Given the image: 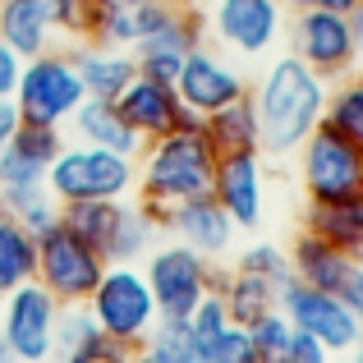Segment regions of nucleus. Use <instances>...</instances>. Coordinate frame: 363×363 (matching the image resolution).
Listing matches in <instances>:
<instances>
[{
    "label": "nucleus",
    "instance_id": "4",
    "mask_svg": "<svg viewBox=\"0 0 363 363\" xmlns=\"http://www.w3.org/2000/svg\"><path fill=\"white\" fill-rule=\"evenodd\" d=\"M207 42V18L203 9L189 5H166V0H147L138 14V42H133V65L147 79L175 83L184 69L189 51Z\"/></svg>",
    "mask_w": 363,
    "mask_h": 363
},
{
    "label": "nucleus",
    "instance_id": "1",
    "mask_svg": "<svg viewBox=\"0 0 363 363\" xmlns=\"http://www.w3.org/2000/svg\"><path fill=\"white\" fill-rule=\"evenodd\" d=\"M327 92H331V83L322 74H313L303 60H294L290 51L276 55L257 74V83L248 88L257 124H262V157H272V161L294 157L299 143L322 124Z\"/></svg>",
    "mask_w": 363,
    "mask_h": 363
},
{
    "label": "nucleus",
    "instance_id": "9",
    "mask_svg": "<svg viewBox=\"0 0 363 363\" xmlns=\"http://www.w3.org/2000/svg\"><path fill=\"white\" fill-rule=\"evenodd\" d=\"M207 37L235 60H262L285 37L281 0H207Z\"/></svg>",
    "mask_w": 363,
    "mask_h": 363
},
{
    "label": "nucleus",
    "instance_id": "48",
    "mask_svg": "<svg viewBox=\"0 0 363 363\" xmlns=\"http://www.w3.org/2000/svg\"><path fill=\"white\" fill-rule=\"evenodd\" d=\"M359 322H363V313H359Z\"/></svg>",
    "mask_w": 363,
    "mask_h": 363
},
{
    "label": "nucleus",
    "instance_id": "45",
    "mask_svg": "<svg viewBox=\"0 0 363 363\" xmlns=\"http://www.w3.org/2000/svg\"><path fill=\"white\" fill-rule=\"evenodd\" d=\"M0 363H18V359H14V350L5 345V336H0Z\"/></svg>",
    "mask_w": 363,
    "mask_h": 363
},
{
    "label": "nucleus",
    "instance_id": "32",
    "mask_svg": "<svg viewBox=\"0 0 363 363\" xmlns=\"http://www.w3.org/2000/svg\"><path fill=\"white\" fill-rule=\"evenodd\" d=\"M235 267H240V272H253V276H267V281H276V285L290 281V253H285L281 244H267V240L240 248V253H235Z\"/></svg>",
    "mask_w": 363,
    "mask_h": 363
},
{
    "label": "nucleus",
    "instance_id": "46",
    "mask_svg": "<svg viewBox=\"0 0 363 363\" xmlns=\"http://www.w3.org/2000/svg\"><path fill=\"white\" fill-rule=\"evenodd\" d=\"M354 74H359V79H363V51H359V65H354Z\"/></svg>",
    "mask_w": 363,
    "mask_h": 363
},
{
    "label": "nucleus",
    "instance_id": "30",
    "mask_svg": "<svg viewBox=\"0 0 363 363\" xmlns=\"http://www.w3.org/2000/svg\"><path fill=\"white\" fill-rule=\"evenodd\" d=\"M143 5H147V0H92V33H88V42L133 51Z\"/></svg>",
    "mask_w": 363,
    "mask_h": 363
},
{
    "label": "nucleus",
    "instance_id": "23",
    "mask_svg": "<svg viewBox=\"0 0 363 363\" xmlns=\"http://www.w3.org/2000/svg\"><path fill=\"white\" fill-rule=\"evenodd\" d=\"M216 294H221L225 313H230L235 327H253L257 318H267L272 308H281V285L267 281V276H253V272H221L216 281Z\"/></svg>",
    "mask_w": 363,
    "mask_h": 363
},
{
    "label": "nucleus",
    "instance_id": "19",
    "mask_svg": "<svg viewBox=\"0 0 363 363\" xmlns=\"http://www.w3.org/2000/svg\"><path fill=\"white\" fill-rule=\"evenodd\" d=\"M285 253H290V276L303 281V285H313V290L345 294V285L354 281V272H359V257L340 253L336 244L318 240V235H308V230H299V240L285 248Z\"/></svg>",
    "mask_w": 363,
    "mask_h": 363
},
{
    "label": "nucleus",
    "instance_id": "35",
    "mask_svg": "<svg viewBox=\"0 0 363 363\" xmlns=\"http://www.w3.org/2000/svg\"><path fill=\"white\" fill-rule=\"evenodd\" d=\"M207 363H262V354H257L248 327H235V322H230V327L207 345Z\"/></svg>",
    "mask_w": 363,
    "mask_h": 363
},
{
    "label": "nucleus",
    "instance_id": "43",
    "mask_svg": "<svg viewBox=\"0 0 363 363\" xmlns=\"http://www.w3.org/2000/svg\"><path fill=\"white\" fill-rule=\"evenodd\" d=\"M345 363H363V336H359V340H354V345H350V350H345Z\"/></svg>",
    "mask_w": 363,
    "mask_h": 363
},
{
    "label": "nucleus",
    "instance_id": "2",
    "mask_svg": "<svg viewBox=\"0 0 363 363\" xmlns=\"http://www.w3.org/2000/svg\"><path fill=\"white\" fill-rule=\"evenodd\" d=\"M212 179H216V147L207 143L203 124L198 129H175L143 147V166H138L143 203H157V207L189 203V198L212 194Z\"/></svg>",
    "mask_w": 363,
    "mask_h": 363
},
{
    "label": "nucleus",
    "instance_id": "39",
    "mask_svg": "<svg viewBox=\"0 0 363 363\" xmlns=\"http://www.w3.org/2000/svg\"><path fill=\"white\" fill-rule=\"evenodd\" d=\"M18 124H23V111H18V101H14V97H0V152L14 143Z\"/></svg>",
    "mask_w": 363,
    "mask_h": 363
},
{
    "label": "nucleus",
    "instance_id": "41",
    "mask_svg": "<svg viewBox=\"0 0 363 363\" xmlns=\"http://www.w3.org/2000/svg\"><path fill=\"white\" fill-rule=\"evenodd\" d=\"M340 299H345V303H350V308H354V313H363V262H359L354 281L345 285V294H340Z\"/></svg>",
    "mask_w": 363,
    "mask_h": 363
},
{
    "label": "nucleus",
    "instance_id": "44",
    "mask_svg": "<svg viewBox=\"0 0 363 363\" xmlns=\"http://www.w3.org/2000/svg\"><path fill=\"white\" fill-rule=\"evenodd\" d=\"M133 363H166V359H157L152 350H138V354H133Z\"/></svg>",
    "mask_w": 363,
    "mask_h": 363
},
{
    "label": "nucleus",
    "instance_id": "24",
    "mask_svg": "<svg viewBox=\"0 0 363 363\" xmlns=\"http://www.w3.org/2000/svg\"><path fill=\"white\" fill-rule=\"evenodd\" d=\"M203 133L216 147V157H240V152H262V124H257L253 97H240L230 106L203 116Z\"/></svg>",
    "mask_w": 363,
    "mask_h": 363
},
{
    "label": "nucleus",
    "instance_id": "42",
    "mask_svg": "<svg viewBox=\"0 0 363 363\" xmlns=\"http://www.w3.org/2000/svg\"><path fill=\"white\" fill-rule=\"evenodd\" d=\"M345 18H350V28H354V42H359V51H363V0H354V5L345 9Z\"/></svg>",
    "mask_w": 363,
    "mask_h": 363
},
{
    "label": "nucleus",
    "instance_id": "25",
    "mask_svg": "<svg viewBox=\"0 0 363 363\" xmlns=\"http://www.w3.org/2000/svg\"><path fill=\"white\" fill-rule=\"evenodd\" d=\"M37 276V235L0 207V294L18 290Z\"/></svg>",
    "mask_w": 363,
    "mask_h": 363
},
{
    "label": "nucleus",
    "instance_id": "13",
    "mask_svg": "<svg viewBox=\"0 0 363 363\" xmlns=\"http://www.w3.org/2000/svg\"><path fill=\"white\" fill-rule=\"evenodd\" d=\"M294 161H299V184L308 203H331V198H345L363 189V152L350 147L327 124H318L299 143Z\"/></svg>",
    "mask_w": 363,
    "mask_h": 363
},
{
    "label": "nucleus",
    "instance_id": "8",
    "mask_svg": "<svg viewBox=\"0 0 363 363\" xmlns=\"http://www.w3.org/2000/svg\"><path fill=\"white\" fill-rule=\"evenodd\" d=\"M143 276L152 285V299H157L161 318H179L184 322L207 294L221 281V267L207 262L203 253H194L189 244H157L147 257H143Z\"/></svg>",
    "mask_w": 363,
    "mask_h": 363
},
{
    "label": "nucleus",
    "instance_id": "12",
    "mask_svg": "<svg viewBox=\"0 0 363 363\" xmlns=\"http://www.w3.org/2000/svg\"><path fill=\"white\" fill-rule=\"evenodd\" d=\"M0 336L14 350L18 363H51L55 359V322H60V299L42 290L37 281L0 294Z\"/></svg>",
    "mask_w": 363,
    "mask_h": 363
},
{
    "label": "nucleus",
    "instance_id": "40",
    "mask_svg": "<svg viewBox=\"0 0 363 363\" xmlns=\"http://www.w3.org/2000/svg\"><path fill=\"white\" fill-rule=\"evenodd\" d=\"M281 5H285V14H308V9H340L345 14L354 0H281Z\"/></svg>",
    "mask_w": 363,
    "mask_h": 363
},
{
    "label": "nucleus",
    "instance_id": "21",
    "mask_svg": "<svg viewBox=\"0 0 363 363\" xmlns=\"http://www.w3.org/2000/svg\"><path fill=\"white\" fill-rule=\"evenodd\" d=\"M303 230L363 262V189L331 198V203H308L303 207Z\"/></svg>",
    "mask_w": 363,
    "mask_h": 363
},
{
    "label": "nucleus",
    "instance_id": "38",
    "mask_svg": "<svg viewBox=\"0 0 363 363\" xmlns=\"http://www.w3.org/2000/svg\"><path fill=\"white\" fill-rule=\"evenodd\" d=\"M18 74H23V55L0 37V97H14L18 88Z\"/></svg>",
    "mask_w": 363,
    "mask_h": 363
},
{
    "label": "nucleus",
    "instance_id": "33",
    "mask_svg": "<svg viewBox=\"0 0 363 363\" xmlns=\"http://www.w3.org/2000/svg\"><path fill=\"white\" fill-rule=\"evenodd\" d=\"M248 336H253V345H257V354H262V363H276V359L285 354V345H290L294 327H290V318H285L281 308H272L267 318H257L253 327H248Z\"/></svg>",
    "mask_w": 363,
    "mask_h": 363
},
{
    "label": "nucleus",
    "instance_id": "17",
    "mask_svg": "<svg viewBox=\"0 0 363 363\" xmlns=\"http://www.w3.org/2000/svg\"><path fill=\"white\" fill-rule=\"evenodd\" d=\"M212 198L225 207L240 230H257L267 212V157L262 152H240V157H216Z\"/></svg>",
    "mask_w": 363,
    "mask_h": 363
},
{
    "label": "nucleus",
    "instance_id": "47",
    "mask_svg": "<svg viewBox=\"0 0 363 363\" xmlns=\"http://www.w3.org/2000/svg\"><path fill=\"white\" fill-rule=\"evenodd\" d=\"M166 5H189V0H166Z\"/></svg>",
    "mask_w": 363,
    "mask_h": 363
},
{
    "label": "nucleus",
    "instance_id": "6",
    "mask_svg": "<svg viewBox=\"0 0 363 363\" xmlns=\"http://www.w3.org/2000/svg\"><path fill=\"white\" fill-rule=\"evenodd\" d=\"M92 33V0H0V37L23 60L55 51L60 37L88 42Z\"/></svg>",
    "mask_w": 363,
    "mask_h": 363
},
{
    "label": "nucleus",
    "instance_id": "28",
    "mask_svg": "<svg viewBox=\"0 0 363 363\" xmlns=\"http://www.w3.org/2000/svg\"><path fill=\"white\" fill-rule=\"evenodd\" d=\"M157 235H161V225H157V216L147 212V203H129L124 198L120 203V225H116V240H111V253H106V262H138V257H147L152 248H157Z\"/></svg>",
    "mask_w": 363,
    "mask_h": 363
},
{
    "label": "nucleus",
    "instance_id": "31",
    "mask_svg": "<svg viewBox=\"0 0 363 363\" xmlns=\"http://www.w3.org/2000/svg\"><path fill=\"white\" fill-rule=\"evenodd\" d=\"M143 350H152V354L166 359V363H207V345L194 336V327L179 322V318H161Z\"/></svg>",
    "mask_w": 363,
    "mask_h": 363
},
{
    "label": "nucleus",
    "instance_id": "26",
    "mask_svg": "<svg viewBox=\"0 0 363 363\" xmlns=\"http://www.w3.org/2000/svg\"><path fill=\"white\" fill-rule=\"evenodd\" d=\"M106 331L88 313V303H60V322H55V359L60 363H97Z\"/></svg>",
    "mask_w": 363,
    "mask_h": 363
},
{
    "label": "nucleus",
    "instance_id": "15",
    "mask_svg": "<svg viewBox=\"0 0 363 363\" xmlns=\"http://www.w3.org/2000/svg\"><path fill=\"white\" fill-rule=\"evenodd\" d=\"M248 88H253V79L240 69V60L235 55H225L221 46H198V51H189L184 69H179L175 79V92L179 101H184L194 116H212V111L230 106V101L248 97Z\"/></svg>",
    "mask_w": 363,
    "mask_h": 363
},
{
    "label": "nucleus",
    "instance_id": "7",
    "mask_svg": "<svg viewBox=\"0 0 363 363\" xmlns=\"http://www.w3.org/2000/svg\"><path fill=\"white\" fill-rule=\"evenodd\" d=\"M14 101H18V111H23L28 124H55V129L69 124L74 111L88 101L69 46H55V51H42V55H33V60H23Z\"/></svg>",
    "mask_w": 363,
    "mask_h": 363
},
{
    "label": "nucleus",
    "instance_id": "36",
    "mask_svg": "<svg viewBox=\"0 0 363 363\" xmlns=\"http://www.w3.org/2000/svg\"><path fill=\"white\" fill-rule=\"evenodd\" d=\"M184 322H189V327H194V336H198V340H203V345H212V340H216V336H221V331H225V327H230V313H225V303H221V294H216V290H212V294H207V299H203V303H198V308H194V313H189V318H184Z\"/></svg>",
    "mask_w": 363,
    "mask_h": 363
},
{
    "label": "nucleus",
    "instance_id": "27",
    "mask_svg": "<svg viewBox=\"0 0 363 363\" xmlns=\"http://www.w3.org/2000/svg\"><path fill=\"white\" fill-rule=\"evenodd\" d=\"M60 225L69 235H79L88 248H97L101 257L111 253V240H116L120 225V203L111 198H88V203H60Z\"/></svg>",
    "mask_w": 363,
    "mask_h": 363
},
{
    "label": "nucleus",
    "instance_id": "34",
    "mask_svg": "<svg viewBox=\"0 0 363 363\" xmlns=\"http://www.w3.org/2000/svg\"><path fill=\"white\" fill-rule=\"evenodd\" d=\"M9 147H18L23 157H33V161H42V166H51L55 152L65 147V138H60V129H55V124H28V120H23Z\"/></svg>",
    "mask_w": 363,
    "mask_h": 363
},
{
    "label": "nucleus",
    "instance_id": "20",
    "mask_svg": "<svg viewBox=\"0 0 363 363\" xmlns=\"http://www.w3.org/2000/svg\"><path fill=\"white\" fill-rule=\"evenodd\" d=\"M74 69L83 79V92L101 101H116L124 88L133 83L138 65H133V51H120V46H101V42H79L69 46Z\"/></svg>",
    "mask_w": 363,
    "mask_h": 363
},
{
    "label": "nucleus",
    "instance_id": "49",
    "mask_svg": "<svg viewBox=\"0 0 363 363\" xmlns=\"http://www.w3.org/2000/svg\"><path fill=\"white\" fill-rule=\"evenodd\" d=\"M276 363H281V359H276Z\"/></svg>",
    "mask_w": 363,
    "mask_h": 363
},
{
    "label": "nucleus",
    "instance_id": "16",
    "mask_svg": "<svg viewBox=\"0 0 363 363\" xmlns=\"http://www.w3.org/2000/svg\"><path fill=\"white\" fill-rule=\"evenodd\" d=\"M116 106L124 111V120L133 124V133H138L143 143L166 138V133H175V129H198V124H203V116H194V111L179 101L175 83L147 79V74H133V83L116 97Z\"/></svg>",
    "mask_w": 363,
    "mask_h": 363
},
{
    "label": "nucleus",
    "instance_id": "29",
    "mask_svg": "<svg viewBox=\"0 0 363 363\" xmlns=\"http://www.w3.org/2000/svg\"><path fill=\"white\" fill-rule=\"evenodd\" d=\"M322 124H327L331 133H340L350 147L363 152V79H359V74H345V79L331 83Z\"/></svg>",
    "mask_w": 363,
    "mask_h": 363
},
{
    "label": "nucleus",
    "instance_id": "37",
    "mask_svg": "<svg viewBox=\"0 0 363 363\" xmlns=\"http://www.w3.org/2000/svg\"><path fill=\"white\" fill-rule=\"evenodd\" d=\"M331 359L336 354H331L318 336H308V331H294L290 345H285V354H281V363H331Z\"/></svg>",
    "mask_w": 363,
    "mask_h": 363
},
{
    "label": "nucleus",
    "instance_id": "10",
    "mask_svg": "<svg viewBox=\"0 0 363 363\" xmlns=\"http://www.w3.org/2000/svg\"><path fill=\"white\" fill-rule=\"evenodd\" d=\"M285 42H290V55L303 60L313 74H322L327 83L354 74L359 65V42L354 28L340 9H308V14H290L285 23Z\"/></svg>",
    "mask_w": 363,
    "mask_h": 363
},
{
    "label": "nucleus",
    "instance_id": "18",
    "mask_svg": "<svg viewBox=\"0 0 363 363\" xmlns=\"http://www.w3.org/2000/svg\"><path fill=\"white\" fill-rule=\"evenodd\" d=\"M170 235L179 244H189L194 253H203L207 262H221L225 253H235V240H240V225L225 216V207L216 203L212 194L203 198H189V203L170 207Z\"/></svg>",
    "mask_w": 363,
    "mask_h": 363
},
{
    "label": "nucleus",
    "instance_id": "5",
    "mask_svg": "<svg viewBox=\"0 0 363 363\" xmlns=\"http://www.w3.org/2000/svg\"><path fill=\"white\" fill-rule=\"evenodd\" d=\"M88 313L97 318V327L106 331V336H116L133 350L147 345V336L161 322L152 285H147V276H143L138 262H106L97 290L88 294Z\"/></svg>",
    "mask_w": 363,
    "mask_h": 363
},
{
    "label": "nucleus",
    "instance_id": "11",
    "mask_svg": "<svg viewBox=\"0 0 363 363\" xmlns=\"http://www.w3.org/2000/svg\"><path fill=\"white\" fill-rule=\"evenodd\" d=\"M101 272H106V257L97 248H88L79 235H69L60 221L37 235V276L33 281L42 290H51L60 303H88Z\"/></svg>",
    "mask_w": 363,
    "mask_h": 363
},
{
    "label": "nucleus",
    "instance_id": "22",
    "mask_svg": "<svg viewBox=\"0 0 363 363\" xmlns=\"http://www.w3.org/2000/svg\"><path fill=\"white\" fill-rule=\"evenodd\" d=\"M69 129H74V138H79V143L124 152V157H133V161L143 157V147H147V143L133 133V124L124 120V111L116 106V101H101V97H88V101H83V106L74 111Z\"/></svg>",
    "mask_w": 363,
    "mask_h": 363
},
{
    "label": "nucleus",
    "instance_id": "14",
    "mask_svg": "<svg viewBox=\"0 0 363 363\" xmlns=\"http://www.w3.org/2000/svg\"><path fill=\"white\" fill-rule=\"evenodd\" d=\"M281 313L290 318V327H294V331H308V336H318L322 345L331 350V354H345V350L363 336L359 313L350 308L340 294H331V290H313V285L294 281V276L281 285Z\"/></svg>",
    "mask_w": 363,
    "mask_h": 363
},
{
    "label": "nucleus",
    "instance_id": "3",
    "mask_svg": "<svg viewBox=\"0 0 363 363\" xmlns=\"http://www.w3.org/2000/svg\"><path fill=\"white\" fill-rule=\"evenodd\" d=\"M46 189L55 194V203H88V198L124 203L138 189V161L92 143H65L46 166Z\"/></svg>",
    "mask_w": 363,
    "mask_h": 363
}]
</instances>
